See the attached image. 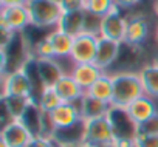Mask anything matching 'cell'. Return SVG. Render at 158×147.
<instances>
[{
  "label": "cell",
  "instance_id": "6da1fadb",
  "mask_svg": "<svg viewBox=\"0 0 158 147\" xmlns=\"http://www.w3.org/2000/svg\"><path fill=\"white\" fill-rule=\"evenodd\" d=\"M113 79V99L112 107L126 108L129 104L144 96V87L138 71H116Z\"/></svg>",
  "mask_w": 158,
  "mask_h": 147
},
{
  "label": "cell",
  "instance_id": "7a4b0ae2",
  "mask_svg": "<svg viewBox=\"0 0 158 147\" xmlns=\"http://www.w3.org/2000/svg\"><path fill=\"white\" fill-rule=\"evenodd\" d=\"M33 28H57L64 14L60 3L56 0H30L27 3Z\"/></svg>",
  "mask_w": 158,
  "mask_h": 147
},
{
  "label": "cell",
  "instance_id": "3957f363",
  "mask_svg": "<svg viewBox=\"0 0 158 147\" xmlns=\"http://www.w3.org/2000/svg\"><path fill=\"white\" fill-rule=\"evenodd\" d=\"M85 145L96 147V145H106L113 144L116 139L115 127L107 116L95 118V119H85Z\"/></svg>",
  "mask_w": 158,
  "mask_h": 147
},
{
  "label": "cell",
  "instance_id": "277c9868",
  "mask_svg": "<svg viewBox=\"0 0 158 147\" xmlns=\"http://www.w3.org/2000/svg\"><path fill=\"white\" fill-rule=\"evenodd\" d=\"M34 82L25 68L2 76V96H20L34 99Z\"/></svg>",
  "mask_w": 158,
  "mask_h": 147
},
{
  "label": "cell",
  "instance_id": "5b68a950",
  "mask_svg": "<svg viewBox=\"0 0 158 147\" xmlns=\"http://www.w3.org/2000/svg\"><path fill=\"white\" fill-rule=\"evenodd\" d=\"M0 27L2 31L23 33L31 27L30 13L27 5H8L0 6Z\"/></svg>",
  "mask_w": 158,
  "mask_h": 147
},
{
  "label": "cell",
  "instance_id": "8992f818",
  "mask_svg": "<svg viewBox=\"0 0 158 147\" xmlns=\"http://www.w3.org/2000/svg\"><path fill=\"white\" fill-rule=\"evenodd\" d=\"M34 139V135L19 119L3 125L0 132V147H28Z\"/></svg>",
  "mask_w": 158,
  "mask_h": 147
},
{
  "label": "cell",
  "instance_id": "52a82bcc",
  "mask_svg": "<svg viewBox=\"0 0 158 147\" xmlns=\"http://www.w3.org/2000/svg\"><path fill=\"white\" fill-rule=\"evenodd\" d=\"M127 20H129V17H126L123 14V10L115 6L106 17H102V22H101V37L109 39V40H115V42H119V43H124L126 30H127Z\"/></svg>",
  "mask_w": 158,
  "mask_h": 147
},
{
  "label": "cell",
  "instance_id": "ba28073f",
  "mask_svg": "<svg viewBox=\"0 0 158 147\" xmlns=\"http://www.w3.org/2000/svg\"><path fill=\"white\" fill-rule=\"evenodd\" d=\"M101 36H95L90 33H82L74 37L73 50L70 59L73 63H93L96 56V48Z\"/></svg>",
  "mask_w": 158,
  "mask_h": 147
},
{
  "label": "cell",
  "instance_id": "9c48e42d",
  "mask_svg": "<svg viewBox=\"0 0 158 147\" xmlns=\"http://www.w3.org/2000/svg\"><path fill=\"white\" fill-rule=\"evenodd\" d=\"M124 110H126L127 116L130 118V121L136 127L158 113V107L155 104V99L150 98V96H147V95L138 98L136 101H133L132 104H129Z\"/></svg>",
  "mask_w": 158,
  "mask_h": 147
},
{
  "label": "cell",
  "instance_id": "30bf717a",
  "mask_svg": "<svg viewBox=\"0 0 158 147\" xmlns=\"http://www.w3.org/2000/svg\"><path fill=\"white\" fill-rule=\"evenodd\" d=\"M121 47H123V43H119V42L99 37L98 48H96V56H95L93 63L106 73V70L113 67L115 62L118 60L119 53H121Z\"/></svg>",
  "mask_w": 158,
  "mask_h": 147
},
{
  "label": "cell",
  "instance_id": "8fae6325",
  "mask_svg": "<svg viewBox=\"0 0 158 147\" xmlns=\"http://www.w3.org/2000/svg\"><path fill=\"white\" fill-rule=\"evenodd\" d=\"M85 119L81 118L76 124L56 129L51 139L57 145H76V144H85Z\"/></svg>",
  "mask_w": 158,
  "mask_h": 147
},
{
  "label": "cell",
  "instance_id": "7c38bea8",
  "mask_svg": "<svg viewBox=\"0 0 158 147\" xmlns=\"http://www.w3.org/2000/svg\"><path fill=\"white\" fill-rule=\"evenodd\" d=\"M149 20L144 16H130L127 20V30H126V39L124 43L132 47H141L144 40L149 36Z\"/></svg>",
  "mask_w": 158,
  "mask_h": 147
},
{
  "label": "cell",
  "instance_id": "4fadbf2b",
  "mask_svg": "<svg viewBox=\"0 0 158 147\" xmlns=\"http://www.w3.org/2000/svg\"><path fill=\"white\" fill-rule=\"evenodd\" d=\"M50 116L56 129H64V127L76 124L82 118L81 110H79V101L77 102H62L53 112H50Z\"/></svg>",
  "mask_w": 158,
  "mask_h": 147
},
{
  "label": "cell",
  "instance_id": "5bb4252c",
  "mask_svg": "<svg viewBox=\"0 0 158 147\" xmlns=\"http://www.w3.org/2000/svg\"><path fill=\"white\" fill-rule=\"evenodd\" d=\"M36 65H37V73L42 87H53L59 78H62L67 73L62 71V67L59 65L57 59H37L36 57Z\"/></svg>",
  "mask_w": 158,
  "mask_h": 147
},
{
  "label": "cell",
  "instance_id": "9a60e30c",
  "mask_svg": "<svg viewBox=\"0 0 158 147\" xmlns=\"http://www.w3.org/2000/svg\"><path fill=\"white\" fill-rule=\"evenodd\" d=\"M53 88L62 102H77L85 95V92L73 79L71 75H64L62 78H59V81L53 85Z\"/></svg>",
  "mask_w": 158,
  "mask_h": 147
},
{
  "label": "cell",
  "instance_id": "2e32d148",
  "mask_svg": "<svg viewBox=\"0 0 158 147\" xmlns=\"http://www.w3.org/2000/svg\"><path fill=\"white\" fill-rule=\"evenodd\" d=\"M70 71H71L70 75L73 76V79L81 85L84 92H87L96 82V79L104 73L95 63H73Z\"/></svg>",
  "mask_w": 158,
  "mask_h": 147
},
{
  "label": "cell",
  "instance_id": "e0dca14e",
  "mask_svg": "<svg viewBox=\"0 0 158 147\" xmlns=\"http://www.w3.org/2000/svg\"><path fill=\"white\" fill-rule=\"evenodd\" d=\"M110 108H112L110 104H106V102L90 96L89 93H85L81 98V101H79V110H81V116L84 119H95V118L107 116Z\"/></svg>",
  "mask_w": 158,
  "mask_h": 147
},
{
  "label": "cell",
  "instance_id": "ac0fdd59",
  "mask_svg": "<svg viewBox=\"0 0 158 147\" xmlns=\"http://www.w3.org/2000/svg\"><path fill=\"white\" fill-rule=\"evenodd\" d=\"M84 23H85V11L64 13L57 23V30L70 34L71 37H76L84 33Z\"/></svg>",
  "mask_w": 158,
  "mask_h": 147
},
{
  "label": "cell",
  "instance_id": "d6986e66",
  "mask_svg": "<svg viewBox=\"0 0 158 147\" xmlns=\"http://www.w3.org/2000/svg\"><path fill=\"white\" fill-rule=\"evenodd\" d=\"M42 113H44V112H42V108L39 107L37 101L33 99V101L28 104L27 110L23 112L22 118L19 119V121H22L23 125L34 135V138H42Z\"/></svg>",
  "mask_w": 158,
  "mask_h": 147
},
{
  "label": "cell",
  "instance_id": "ffe728a7",
  "mask_svg": "<svg viewBox=\"0 0 158 147\" xmlns=\"http://www.w3.org/2000/svg\"><path fill=\"white\" fill-rule=\"evenodd\" d=\"M138 73L144 87V93L153 99H158V63L155 60L152 63H146L138 70Z\"/></svg>",
  "mask_w": 158,
  "mask_h": 147
},
{
  "label": "cell",
  "instance_id": "44dd1931",
  "mask_svg": "<svg viewBox=\"0 0 158 147\" xmlns=\"http://www.w3.org/2000/svg\"><path fill=\"white\" fill-rule=\"evenodd\" d=\"M85 93H89L90 96L112 105V99H113V79H112V75L102 73V75L96 79V82Z\"/></svg>",
  "mask_w": 158,
  "mask_h": 147
},
{
  "label": "cell",
  "instance_id": "7402d4cb",
  "mask_svg": "<svg viewBox=\"0 0 158 147\" xmlns=\"http://www.w3.org/2000/svg\"><path fill=\"white\" fill-rule=\"evenodd\" d=\"M47 36H48V39H50V42H51V45L54 48L56 59H59V57H64V59L70 57L71 50H73V40H74V37H71L70 34H67V33H64V31H60L57 28L53 30Z\"/></svg>",
  "mask_w": 158,
  "mask_h": 147
},
{
  "label": "cell",
  "instance_id": "603a6c76",
  "mask_svg": "<svg viewBox=\"0 0 158 147\" xmlns=\"http://www.w3.org/2000/svg\"><path fill=\"white\" fill-rule=\"evenodd\" d=\"M36 101H37L39 107L42 108V112H48V113L53 112L57 105L62 104L60 98L57 96V93L54 92L53 87H42L40 95H39V98Z\"/></svg>",
  "mask_w": 158,
  "mask_h": 147
},
{
  "label": "cell",
  "instance_id": "cb8c5ba5",
  "mask_svg": "<svg viewBox=\"0 0 158 147\" xmlns=\"http://www.w3.org/2000/svg\"><path fill=\"white\" fill-rule=\"evenodd\" d=\"M115 6V0H87L85 2V11L101 19L106 17Z\"/></svg>",
  "mask_w": 158,
  "mask_h": 147
},
{
  "label": "cell",
  "instance_id": "d4e9b609",
  "mask_svg": "<svg viewBox=\"0 0 158 147\" xmlns=\"http://www.w3.org/2000/svg\"><path fill=\"white\" fill-rule=\"evenodd\" d=\"M34 57H37V59H56V53H54V48H53L48 36L42 37L34 45Z\"/></svg>",
  "mask_w": 158,
  "mask_h": 147
},
{
  "label": "cell",
  "instance_id": "484cf974",
  "mask_svg": "<svg viewBox=\"0 0 158 147\" xmlns=\"http://www.w3.org/2000/svg\"><path fill=\"white\" fill-rule=\"evenodd\" d=\"M101 22L102 19L95 16V14H90L85 11V23H84V33H90V34H95V36H101Z\"/></svg>",
  "mask_w": 158,
  "mask_h": 147
},
{
  "label": "cell",
  "instance_id": "4316f807",
  "mask_svg": "<svg viewBox=\"0 0 158 147\" xmlns=\"http://www.w3.org/2000/svg\"><path fill=\"white\" fill-rule=\"evenodd\" d=\"M136 135H158V113L136 127Z\"/></svg>",
  "mask_w": 158,
  "mask_h": 147
},
{
  "label": "cell",
  "instance_id": "83f0119b",
  "mask_svg": "<svg viewBox=\"0 0 158 147\" xmlns=\"http://www.w3.org/2000/svg\"><path fill=\"white\" fill-rule=\"evenodd\" d=\"M85 2L87 0H59L60 8H62L64 13L85 11Z\"/></svg>",
  "mask_w": 158,
  "mask_h": 147
},
{
  "label": "cell",
  "instance_id": "f1b7e54d",
  "mask_svg": "<svg viewBox=\"0 0 158 147\" xmlns=\"http://www.w3.org/2000/svg\"><path fill=\"white\" fill-rule=\"evenodd\" d=\"M135 147H158V135H135Z\"/></svg>",
  "mask_w": 158,
  "mask_h": 147
},
{
  "label": "cell",
  "instance_id": "f546056e",
  "mask_svg": "<svg viewBox=\"0 0 158 147\" xmlns=\"http://www.w3.org/2000/svg\"><path fill=\"white\" fill-rule=\"evenodd\" d=\"M143 0H115V5L119 8V10H130V8H135L136 5H139Z\"/></svg>",
  "mask_w": 158,
  "mask_h": 147
},
{
  "label": "cell",
  "instance_id": "4dcf8cb0",
  "mask_svg": "<svg viewBox=\"0 0 158 147\" xmlns=\"http://www.w3.org/2000/svg\"><path fill=\"white\" fill-rule=\"evenodd\" d=\"M28 147H57V144H54L53 139L48 138H36Z\"/></svg>",
  "mask_w": 158,
  "mask_h": 147
},
{
  "label": "cell",
  "instance_id": "1f68e13d",
  "mask_svg": "<svg viewBox=\"0 0 158 147\" xmlns=\"http://www.w3.org/2000/svg\"><path fill=\"white\" fill-rule=\"evenodd\" d=\"M30 0H0V6H8V5H27Z\"/></svg>",
  "mask_w": 158,
  "mask_h": 147
},
{
  "label": "cell",
  "instance_id": "d6a6232c",
  "mask_svg": "<svg viewBox=\"0 0 158 147\" xmlns=\"http://www.w3.org/2000/svg\"><path fill=\"white\" fill-rule=\"evenodd\" d=\"M57 147H89V145H85V144H76V145H57Z\"/></svg>",
  "mask_w": 158,
  "mask_h": 147
},
{
  "label": "cell",
  "instance_id": "836d02e7",
  "mask_svg": "<svg viewBox=\"0 0 158 147\" xmlns=\"http://www.w3.org/2000/svg\"><path fill=\"white\" fill-rule=\"evenodd\" d=\"M153 11H155V14L158 16V0H155V5H153Z\"/></svg>",
  "mask_w": 158,
  "mask_h": 147
},
{
  "label": "cell",
  "instance_id": "e575fe53",
  "mask_svg": "<svg viewBox=\"0 0 158 147\" xmlns=\"http://www.w3.org/2000/svg\"><path fill=\"white\" fill-rule=\"evenodd\" d=\"M96 147H116V145H115V142H113V144H106V145H96Z\"/></svg>",
  "mask_w": 158,
  "mask_h": 147
},
{
  "label": "cell",
  "instance_id": "d590c367",
  "mask_svg": "<svg viewBox=\"0 0 158 147\" xmlns=\"http://www.w3.org/2000/svg\"><path fill=\"white\" fill-rule=\"evenodd\" d=\"M155 40H156V43H158V27H156V30H155Z\"/></svg>",
  "mask_w": 158,
  "mask_h": 147
},
{
  "label": "cell",
  "instance_id": "8d00e7d4",
  "mask_svg": "<svg viewBox=\"0 0 158 147\" xmlns=\"http://www.w3.org/2000/svg\"><path fill=\"white\" fill-rule=\"evenodd\" d=\"M155 62H156V63H158V59H155Z\"/></svg>",
  "mask_w": 158,
  "mask_h": 147
},
{
  "label": "cell",
  "instance_id": "74e56055",
  "mask_svg": "<svg viewBox=\"0 0 158 147\" xmlns=\"http://www.w3.org/2000/svg\"><path fill=\"white\" fill-rule=\"evenodd\" d=\"M56 2H59V0H56Z\"/></svg>",
  "mask_w": 158,
  "mask_h": 147
}]
</instances>
